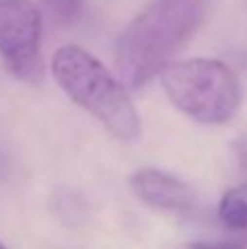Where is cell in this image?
Masks as SVG:
<instances>
[{
	"label": "cell",
	"mask_w": 247,
	"mask_h": 249,
	"mask_svg": "<svg viewBox=\"0 0 247 249\" xmlns=\"http://www.w3.org/2000/svg\"><path fill=\"white\" fill-rule=\"evenodd\" d=\"M44 2L51 9L53 18L57 22H61V24L72 22L81 13V7H83V0H44Z\"/></svg>",
	"instance_id": "7"
},
{
	"label": "cell",
	"mask_w": 247,
	"mask_h": 249,
	"mask_svg": "<svg viewBox=\"0 0 247 249\" xmlns=\"http://www.w3.org/2000/svg\"><path fill=\"white\" fill-rule=\"evenodd\" d=\"M214 0H151L116 42V70L129 90L147 86L186 46Z\"/></svg>",
	"instance_id": "1"
},
{
	"label": "cell",
	"mask_w": 247,
	"mask_h": 249,
	"mask_svg": "<svg viewBox=\"0 0 247 249\" xmlns=\"http://www.w3.org/2000/svg\"><path fill=\"white\" fill-rule=\"evenodd\" d=\"M131 190L142 203L166 212H188L195 206L193 188L171 173L140 168L131 175Z\"/></svg>",
	"instance_id": "5"
},
{
	"label": "cell",
	"mask_w": 247,
	"mask_h": 249,
	"mask_svg": "<svg viewBox=\"0 0 247 249\" xmlns=\"http://www.w3.org/2000/svg\"><path fill=\"white\" fill-rule=\"evenodd\" d=\"M0 249H9V247H7V245H4V243H2V241H0Z\"/></svg>",
	"instance_id": "10"
},
{
	"label": "cell",
	"mask_w": 247,
	"mask_h": 249,
	"mask_svg": "<svg viewBox=\"0 0 247 249\" xmlns=\"http://www.w3.org/2000/svg\"><path fill=\"white\" fill-rule=\"evenodd\" d=\"M232 151H234L236 164H239V171L243 175V181H247V136H241L234 140L232 144Z\"/></svg>",
	"instance_id": "9"
},
{
	"label": "cell",
	"mask_w": 247,
	"mask_h": 249,
	"mask_svg": "<svg viewBox=\"0 0 247 249\" xmlns=\"http://www.w3.org/2000/svg\"><path fill=\"white\" fill-rule=\"evenodd\" d=\"M160 83L171 103L201 124H223L241 107L239 79L219 59L171 61L160 70Z\"/></svg>",
	"instance_id": "3"
},
{
	"label": "cell",
	"mask_w": 247,
	"mask_h": 249,
	"mask_svg": "<svg viewBox=\"0 0 247 249\" xmlns=\"http://www.w3.org/2000/svg\"><path fill=\"white\" fill-rule=\"evenodd\" d=\"M44 18L33 0H0V57L13 77L39 81Z\"/></svg>",
	"instance_id": "4"
},
{
	"label": "cell",
	"mask_w": 247,
	"mask_h": 249,
	"mask_svg": "<svg viewBox=\"0 0 247 249\" xmlns=\"http://www.w3.org/2000/svg\"><path fill=\"white\" fill-rule=\"evenodd\" d=\"M182 249H247V234L245 238H234V241L223 243H188Z\"/></svg>",
	"instance_id": "8"
},
{
	"label": "cell",
	"mask_w": 247,
	"mask_h": 249,
	"mask_svg": "<svg viewBox=\"0 0 247 249\" xmlns=\"http://www.w3.org/2000/svg\"><path fill=\"white\" fill-rule=\"evenodd\" d=\"M51 70L57 86L72 103L86 109L118 140H136L142 121L134 101L112 72L86 48L68 44L55 51Z\"/></svg>",
	"instance_id": "2"
},
{
	"label": "cell",
	"mask_w": 247,
	"mask_h": 249,
	"mask_svg": "<svg viewBox=\"0 0 247 249\" xmlns=\"http://www.w3.org/2000/svg\"><path fill=\"white\" fill-rule=\"evenodd\" d=\"M219 219L232 232H247V181L230 188L219 203Z\"/></svg>",
	"instance_id": "6"
}]
</instances>
